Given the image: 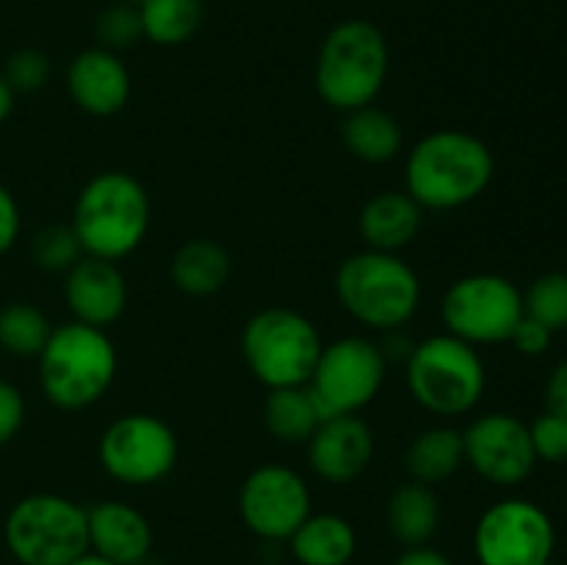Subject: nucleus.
Listing matches in <instances>:
<instances>
[{
	"label": "nucleus",
	"mask_w": 567,
	"mask_h": 565,
	"mask_svg": "<svg viewBox=\"0 0 567 565\" xmlns=\"http://www.w3.org/2000/svg\"><path fill=\"white\" fill-rule=\"evenodd\" d=\"M169 277L188 297H214L230 280V255L214 238H192L172 255Z\"/></svg>",
	"instance_id": "22"
},
{
	"label": "nucleus",
	"mask_w": 567,
	"mask_h": 565,
	"mask_svg": "<svg viewBox=\"0 0 567 565\" xmlns=\"http://www.w3.org/2000/svg\"><path fill=\"white\" fill-rule=\"evenodd\" d=\"M424 225V208L404 188H388L365 199L358 216V230L365 249L399 253L415 242Z\"/></svg>",
	"instance_id": "19"
},
{
	"label": "nucleus",
	"mask_w": 567,
	"mask_h": 565,
	"mask_svg": "<svg viewBox=\"0 0 567 565\" xmlns=\"http://www.w3.org/2000/svg\"><path fill=\"white\" fill-rule=\"evenodd\" d=\"M557 530L540 504L502 499L480 515L474 554L480 565H551Z\"/></svg>",
	"instance_id": "12"
},
{
	"label": "nucleus",
	"mask_w": 567,
	"mask_h": 565,
	"mask_svg": "<svg viewBox=\"0 0 567 565\" xmlns=\"http://www.w3.org/2000/svg\"><path fill=\"white\" fill-rule=\"evenodd\" d=\"M385 524L388 532L404 548L430 546L437 526H441V502L435 496V487L421 485V482L413 480L402 482L388 496Z\"/></svg>",
	"instance_id": "21"
},
{
	"label": "nucleus",
	"mask_w": 567,
	"mask_h": 565,
	"mask_svg": "<svg viewBox=\"0 0 567 565\" xmlns=\"http://www.w3.org/2000/svg\"><path fill=\"white\" fill-rule=\"evenodd\" d=\"M546 408L551 413L567 415V360L551 371L546 382Z\"/></svg>",
	"instance_id": "36"
},
{
	"label": "nucleus",
	"mask_w": 567,
	"mask_h": 565,
	"mask_svg": "<svg viewBox=\"0 0 567 565\" xmlns=\"http://www.w3.org/2000/svg\"><path fill=\"white\" fill-rule=\"evenodd\" d=\"M83 258L72 225H50L39 230L31 242V260L44 271H70Z\"/></svg>",
	"instance_id": "29"
},
{
	"label": "nucleus",
	"mask_w": 567,
	"mask_h": 565,
	"mask_svg": "<svg viewBox=\"0 0 567 565\" xmlns=\"http://www.w3.org/2000/svg\"><path fill=\"white\" fill-rule=\"evenodd\" d=\"M496 158L480 136L457 127L426 133L404 161V192L424 210H454L487 192Z\"/></svg>",
	"instance_id": "1"
},
{
	"label": "nucleus",
	"mask_w": 567,
	"mask_h": 565,
	"mask_svg": "<svg viewBox=\"0 0 567 565\" xmlns=\"http://www.w3.org/2000/svg\"><path fill=\"white\" fill-rule=\"evenodd\" d=\"M20 227H22V216H20V205H17V197L3 186V183H0V255H6L11 247H14L17 238H20Z\"/></svg>",
	"instance_id": "35"
},
{
	"label": "nucleus",
	"mask_w": 567,
	"mask_h": 565,
	"mask_svg": "<svg viewBox=\"0 0 567 565\" xmlns=\"http://www.w3.org/2000/svg\"><path fill=\"white\" fill-rule=\"evenodd\" d=\"M324 421L308 386L271 388L264 402V424L275 441L297 446L308 443L316 427Z\"/></svg>",
	"instance_id": "25"
},
{
	"label": "nucleus",
	"mask_w": 567,
	"mask_h": 565,
	"mask_svg": "<svg viewBox=\"0 0 567 565\" xmlns=\"http://www.w3.org/2000/svg\"><path fill=\"white\" fill-rule=\"evenodd\" d=\"M25 424V397L9 380H0V446L14 441Z\"/></svg>",
	"instance_id": "33"
},
{
	"label": "nucleus",
	"mask_w": 567,
	"mask_h": 565,
	"mask_svg": "<svg viewBox=\"0 0 567 565\" xmlns=\"http://www.w3.org/2000/svg\"><path fill=\"white\" fill-rule=\"evenodd\" d=\"M153 222L147 188L131 172H97L83 183L72 205V230L83 255L122 260L144 244Z\"/></svg>",
	"instance_id": "2"
},
{
	"label": "nucleus",
	"mask_w": 567,
	"mask_h": 565,
	"mask_svg": "<svg viewBox=\"0 0 567 565\" xmlns=\"http://www.w3.org/2000/svg\"><path fill=\"white\" fill-rule=\"evenodd\" d=\"M374 458V430L358 413L330 415L308 441L310 469L330 485L354 482Z\"/></svg>",
	"instance_id": "15"
},
{
	"label": "nucleus",
	"mask_w": 567,
	"mask_h": 565,
	"mask_svg": "<svg viewBox=\"0 0 567 565\" xmlns=\"http://www.w3.org/2000/svg\"><path fill=\"white\" fill-rule=\"evenodd\" d=\"M97 458L111 480L147 487L166 480L177 465V435L158 415L125 413L103 430Z\"/></svg>",
	"instance_id": "11"
},
{
	"label": "nucleus",
	"mask_w": 567,
	"mask_h": 565,
	"mask_svg": "<svg viewBox=\"0 0 567 565\" xmlns=\"http://www.w3.org/2000/svg\"><path fill=\"white\" fill-rule=\"evenodd\" d=\"M524 314L540 321L551 332L567 327V275L565 271H546L537 277L524 294Z\"/></svg>",
	"instance_id": "28"
},
{
	"label": "nucleus",
	"mask_w": 567,
	"mask_h": 565,
	"mask_svg": "<svg viewBox=\"0 0 567 565\" xmlns=\"http://www.w3.org/2000/svg\"><path fill=\"white\" fill-rule=\"evenodd\" d=\"M341 142L363 164H388L404 147L402 125L380 105H363L343 116Z\"/></svg>",
	"instance_id": "23"
},
{
	"label": "nucleus",
	"mask_w": 567,
	"mask_h": 565,
	"mask_svg": "<svg viewBox=\"0 0 567 565\" xmlns=\"http://www.w3.org/2000/svg\"><path fill=\"white\" fill-rule=\"evenodd\" d=\"M50 72H53L50 59L37 48L17 50L6 59L3 66V78L14 89V94H33L44 89L50 81Z\"/></svg>",
	"instance_id": "31"
},
{
	"label": "nucleus",
	"mask_w": 567,
	"mask_h": 565,
	"mask_svg": "<svg viewBox=\"0 0 567 565\" xmlns=\"http://www.w3.org/2000/svg\"><path fill=\"white\" fill-rule=\"evenodd\" d=\"M64 302L72 319L105 330L127 308V282L114 260L83 255L64 277Z\"/></svg>",
	"instance_id": "17"
},
{
	"label": "nucleus",
	"mask_w": 567,
	"mask_h": 565,
	"mask_svg": "<svg viewBox=\"0 0 567 565\" xmlns=\"http://www.w3.org/2000/svg\"><path fill=\"white\" fill-rule=\"evenodd\" d=\"M53 325L31 302H9L0 308V349L11 358H39Z\"/></svg>",
	"instance_id": "27"
},
{
	"label": "nucleus",
	"mask_w": 567,
	"mask_h": 565,
	"mask_svg": "<svg viewBox=\"0 0 567 565\" xmlns=\"http://www.w3.org/2000/svg\"><path fill=\"white\" fill-rule=\"evenodd\" d=\"M532 449L543 463H565L567 460V415L546 410L529 424Z\"/></svg>",
	"instance_id": "32"
},
{
	"label": "nucleus",
	"mask_w": 567,
	"mask_h": 565,
	"mask_svg": "<svg viewBox=\"0 0 567 565\" xmlns=\"http://www.w3.org/2000/svg\"><path fill=\"white\" fill-rule=\"evenodd\" d=\"M388 358L377 341L365 336H343L321 347L308 388L321 415L360 413L385 382Z\"/></svg>",
	"instance_id": "10"
},
{
	"label": "nucleus",
	"mask_w": 567,
	"mask_h": 565,
	"mask_svg": "<svg viewBox=\"0 0 567 565\" xmlns=\"http://www.w3.org/2000/svg\"><path fill=\"white\" fill-rule=\"evenodd\" d=\"M66 92L89 116H114L127 105L133 78L120 53L105 48L81 50L66 66Z\"/></svg>",
	"instance_id": "16"
},
{
	"label": "nucleus",
	"mask_w": 567,
	"mask_h": 565,
	"mask_svg": "<svg viewBox=\"0 0 567 565\" xmlns=\"http://www.w3.org/2000/svg\"><path fill=\"white\" fill-rule=\"evenodd\" d=\"M89 552L114 565H136L153 554V526L133 504L109 499L86 507Z\"/></svg>",
	"instance_id": "18"
},
{
	"label": "nucleus",
	"mask_w": 567,
	"mask_h": 565,
	"mask_svg": "<svg viewBox=\"0 0 567 565\" xmlns=\"http://www.w3.org/2000/svg\"><path fill=\"white\" fill-rule=\"evenodd\" d=\"M11 111H14V89L6 83L3 72H0V125H3L6 120L11 116Z\"/></svg>",
	"instance_id": "38"
},
{
	"label": "nucleus",
	"mask_w": 567,
	"mask_h": 565,
	"mask_svg": "<svg viewBox=\"0 0 567 565\" xmlns=\"http://www.w3.org/2000/svg\"><path fill=\"white\" fill-rule=\"evenodd\" d=\"M391 72V48L374 22L343 20L332 28L316 55L313 83L330 109L349 114L374 105Z\"/></svg>",
	"instance_id": "5"
},
{
	"label": "nucleus",
	"mask_w": 567,
	"mask_h": 565,
	"mask_svg": "<svg viewBox=\"0 0 567 565\" xmlns=\"http://www.w3.org/2000/svg\"><path fill=\"white\" fill-rule=\"evenodd\" d=\"M70 565H114V563H109V559L100 557V554L86 552V554H81V557H78V559H72Z\"/></svg>",
	"instance_id": "39"
},
{
	"label": "nucleus",
	"mask_w": 567,
	"mask_h": 565,
	"mask_svg": "<svg viewBox=\"0 0 567 565\" xmlns=\"http://www.w3.org/2000/svg\"><path fill=\"white\" fill-rule=\"evenodd\" d=\"M288 546L299 565H349L358 554V532L343 515L310 513Z\"/></svg>",
	"instance_id": "20"
},
{
	"label": "nucleus",
	"mask_w": 567,
	"mask_h": 565,
	"mask_svg": "<svg viewBox=\"0 0 567 565\" xmlns=\"http://www.w3.org/2000/svg\"><path fill=\"white\" fill-rule=\"evenodd\" d=\"M144 39L158 48H177L199 31L205 17L203 0H147L138 6Z\"/></svg>",
	"instance_id": "26"
},
{
	"label": "nucleus",
	"mask_w": 567,
	"mask_h": 565,
	"mask_svg": "<svg viewBox=\"0 0 567 565\" xmlns=\"http://www.w3.org/2000/svg\"><path fill=\"white\" fill-rule=\"evenodd\" d=\"M463 454L482 480L498 487L520 485L537 465L529 424L513 413H485L471 421L463 430Z\"/></svg>",
	"instance_id": "14"
},
{
	"label": "nucleus",
	"mask_w": 567,
	"mask_h": 565,
	"mask_svg": "<svg viewBox=\"0 0 567 565\" xmlns=\"http://www.w3.org/2000/svg\"><path fill=\"white\" fill-rule=\"evenodd\" d=\"M136 565H161V563H155V559H153V554H150V557H144L142 563H136Z\"/></svg>",
	"instance_id": "40"
},
{
	"label": "nucleus",
	"mask_w": 567,
	"mask_h": 565,
	"mask_svg": "<svg viewBox=\"0 0 567 565\" xmlns=\"http://www.w3.org/2000/svg\"><path fill=\"white\" fill-rule=\"evenodd\" d=\"M551 338L554 332L548 330V327H543L540 321L529 319V316L524 314V319L518 321V327H515L513 336H509V343H513L520 355H526V358H537V355H543L551 347Z\"/></svg>",
	"instance_id": "34"
},
{
	"label": "nucleus",
	"mask_w": 567,
	"mask_h": 565,
	"mask_svg": "<svg viewBox=\"0 0 567 565\" xmlns=\"http://www.w3.org/2000/svg\"><path fill=\"white\" fill-rule=\"evenodd\" d=\"M313 513L308 482L280 463L258 465L238 491V515L252 535L264 541H288Z\"/></svg>",
	"instance_id": "13"
},
{
	"label": "nucleus",
	"mask_w": 567,
	"mask_h": 565,
	"mask_svg": "<svg viewBox=\"0 0 567 565\" xmlns=\"http://www.w3.org/2000/svg\"><path fill=\"white\" fill-rule=\"evenodd\" d=\"M441 319L446 332L471 347L504 343L524 319V294L509 277L476 271L446 288Z\"/></svg>",
	"instance_id": "9"
},
{
	"label": "nucleus",
	"mask_w": 567,
	"mask_h": 565,
	"mask_svg": "<svg viewBox=\"0 0 567 565\" xmlns=\"http://www.w3.org/2000/svg\"><path fill=\"white\" fill-rule=\"evenodd\" d=\"M463 463V432L449 424L419 432L404 452V469L410 480L430 487L452 480Z\"/></svg>",
	"instance_id": "24"
},
{
	"label": "nucleus",
	"mask_w": 567,
	"mask_h": 565,
	"mask_svg": "<svg viewBox=\"0 0 567 565\" xmlns=\"http://www.w3.org/2000/svg\"><path fill=\"white\" fill-rule=\"evenodd\" d=\"M321 347L324 341L313 321L286 305L258 310L241 332L244 363L269 391L308 386Z\"/></svg>",
	"instance_id": "7"
},
{
	"label": "nucleus",
	"mask_w": 567,
	"mask_h": 565,
	"mask_svg": "<svg viewBox=\"0 0 567 565\" xmlns=\"http://www.w3.org/2000/svg\"><path fill=\"white\" fill-rule=\"evenodd\" d=\"M336 297L358 325L393 332L419 314L424 286L419 271L399 253L360 249L338 266Z\"/></svg>",
	"instance_id": "4"
},
{
	"label": "nucleus",
	"mask_w": 567,
	"mask_h": 565,
	"mask_svg": "<svg viewBox=\"0 0 567 565\" xmlns=\"http://www.w3.org/2000/svg\"><path fill=\"white\" fill-rule=\"evenodd\" d=\"M94 37H97L100 48L111 50V53L133 48L144 39L142 14H138L136 6L120 0V3L100 11L97 22H94Z\"/></svg>",
	"instance_id": "30"
},
{
	"label": "nucleus",
	"mask_w": 567,
	"mask_h": 565,
	"mask_svg": "<svg viewBox=\"0 0 567 565\" xmlns=\"http://www.w3.org/2000/svg\"><path fill=\"white\" fill-rule=\"evenodd\" d=\"M37 363L44 399L59 410L97 404L111 391L120 369L109 332L75 319L53 327Z\"/></svg>",
	"instance_id": "3"
},
{
	"label": "nucleus",
	"mask_w": 567,
	"mask_h": 565,
	"mask_svg": "<svg viewBox=\"0 0 567 565\" xmlns=\"http://www.w3.org/2000/svg\"><path fill=\"white\" fill-rule=\"evenodd\" d=\"M3 541L20 565H70L89 552L86 507L61 493H31L9 510Z\"/></svg>",
	"instance_id": "8"
},
{
	"label": "nucleus",
	"mask_w": 567,
	"mask_h": 565,
	"mask_svg": "<svg viewBox=\"0 0 567 565\" xmlns=\"http://www.w3.org/2000/svg\"><path fill=\"white\" fill-rule=\"evenodd\" d=\"M408 391L426 413L457 419L485 397L487 371L480 349L452 332H437L413 343L404 360Z\"/></svg>",
	"instance_id": "6"
},
{
	"label": "nucleus",
	"mask_w": 567,
	"mask_h": 565,
	"mask_svg": "<svg viewBox=\"0 0 567 565\" xmlns=\"http://www.w3.org/2000/svg\"><path fill=\"white\" fill-rule=\"evenodd\" d=\"M122 3H131V6H136V9H138V6H144L147 0H122Z\"/></svg>",
	"instance_id": "41"
},
{
	"label": "nucleus",
	"mask_w": 567,
	"mask_h": 565,
	"mask_svg": "<svg viewBox=\"0 0 567 565\" xmlns=\"http://www.w3.org/2000/svg\"><path fill=\"white\" fill-rule=\"evenodd\" d=\"M393 565H454V563L446 557V554L437 552V548L413 546V548H404Z\"/></svg>",
	"instance_id": "37"
}]
</instances>
